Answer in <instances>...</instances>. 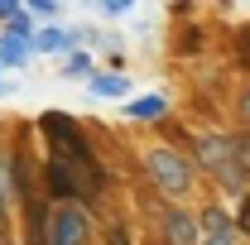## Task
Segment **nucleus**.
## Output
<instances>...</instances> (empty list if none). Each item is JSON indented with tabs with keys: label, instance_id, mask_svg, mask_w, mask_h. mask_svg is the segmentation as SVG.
<instances>
[{
	"label": "nucleus",
	"instance_id": "obj_17",
	"mask_svg": "<svg viewBox=\"0 0 250 245\" xmlns=\"http://www.w3.org/2000/svg\"><path fill=\"white\" fill-rule=\"evenodd\" d=\"M0 236H5V192H0Z\"/></svg>",
	"mask_w": 250,
	"mask_h": 245
},
{
	"label": "nucleus",
	"instance_id": "obj_1",
	"mask_svg": "<svg viewBox=\"0 0 250 245\" xmlns=\"http://www.w3.org/2000/svg\"><path fill=\"white\" fill-rule=\"evenodd\" d=\"M145 168H149V178H154V183L164 187L168 197H183L188 187H192V173H188V163H183L173 149H164V144L145 154Z\"/></svg>",
	"mask_w": 250,
	"mask_h": 245
},
{
	"label": "nucleus",
	"instance_id": "obj_2",
	"mask_svg": "<svg viewBox=\"0 0 250 245\" xmlns=\"http://www.w3.org/2000/svg\"><path fill=\"white\" fill-rule=\"evenodd\" d=\"M92 241V221L77 207H53L48 212V245H87Z\"/></svg>",
	"mask_w": 250,
	"mask_h": 245
},
{
	"label": "nucleus",
	"instance_id": "obj_6",
	"mask_svg": "<svg viewBox=\"0 0 250 245\" xmlns=\"http://www.w3.org/2000/svg\"><path fill=\"white\" fill-rule=\"evenodd\" d=\"M29 58V48H24V34H5V39H0V62H10V67H20V62Z\"/></svg>",
	"mask_w": 250,
	"mask_h": 245
},
{
	"label": "nucleus",
	"instance_id": "obj_13",
	"mask_svg": "<svg viewBox=\"0 0 250 245\" xmlns=\"http://www.w3.org/2000/svg\"><path fill=\"white\" fill-rule=\"evenodd\" d=\"M20 10H24V5H20V0H0V20H5V24H10V20H15V15H20Z\"/></svg>",
	"mask_w": 250,
	"mask_h": 245
},
{
	"label": "nucleus",
	"instance_id": "obj_12",
	"mask_svg": "<svg viewBox=\"0 0 250 245\" xmlns=\"http://www.w3.org/2000/svg\"><path fill=\"white\" fill-rule=\"evenodd\" d=\"M87 67H92V58H87V53H72V58L62 62V72H72V77H77V72H87Z\"/></svg>",
	"mask_w": 250,
	"mask_h": 245
},
{
	"label": "nucleus",
	"instance_id": "obj_9",
	"mask_svg": "<svg viewBox=\"0 0 250 245\" xmlns=\"http://www.w3.org/2000/svg\"><path fill=\"white\" fill-rule=\"evenodd\" d=\"M159 111H164V96H145V101L130 106V116H140V121H145V116H159Z\"/></svg>",
	"mask_w": 250,
	"mask_h": 245
},
{
	"label": "nucleus",
	"instance_id": "obj_14",
	"mask_svg": "<svg viewBox=\"0 0 250 245\" xmlns=\"http://www.w3.org/2000/svg\"><path fill=\"white\" fill-rule=\"evenodd\" d=\"M24 5H29V10H39V15H53V10H58V0H24Z\"/></svg>",
	"mask_w": 250,
	"mask_h": 245
},
{
	"label": "nucleus",
	"instance_id": "obj_19",
	"mask_svg": "<svg viewBox=\"0 0 250 245\" xmlns=\"http://www.w3.org/2000/svg\"><path fill=\"white\" fill-rule=\"evenodd\" d=\"M246 226H250V212H246Z\"/></svg>",
	"mask_w": 250,
	"mask_h": 245
},
{
	"label": "nucleus",
	"instance_id": "obj_8",
	"mask_svg": "<svg viewBox=\"0 0 250 245\" xmlns=\"http://www.w3.org/2000/svg\"><path fill=\"white\" fill-rule=\"evenodd\" d=\"M67 43H72V34L53 29V24H48V29H39V34H34V48H43V53H62Z\"/></svg>",
	"mask_w": 250,
	"mask_h": 245
},
{
	"label": "nucleus",
	"instance_id": "obj_18",
	"mask_svg": "<svg viewBox=\"0 0 250 245\" xmlns=\"http://www.w3.org/2000/svg\"><path fill=\"white\" fill-rule=\"evenodd\" d=\"M241 111H246V116H250V96H246V101H241Z\"/></svg>",
	"mask_w": 250,
	"mask_h": 245
},
{
	"label": "nucleus",
	"instance_id": "obj_16",
	"mask_svg": "<svg viewBox=\"0 0 250 245\" xmlns=\"http://www.w3.org/2000/svg\"><path fill=\"white\" fill-rule=\"evenodd\" d=\"M111 245H130V236H125L121 226H111Z\"/></svg>",
	"mask_w": 250,
	"mask_h": 245
},
{
	"label": "nucleus",
	"instance_id": "obj_15",
	"mask_svg": "<svg viewBox=\"0 0 250 245\" xmlns=\"http://www.w3.org/2000/svg\"><path fill=\"white\" fill-rule=\"evenodd\" d=\"M241 62H246V67H250V29L241 34Z\"/></svg>",
	"mask_w": 250,
	"mask_h": 245
},
{
	"label": "nucleus",
	"instance_id": "obj_3",
	"mask_svg": "<svg viewBox=\"0 0 250 245\" xmlns=\"http://www.w3.org/2000/svg\"><path fill=\"white\" fill-rule=\"evenodd\" d=\"M197 159H202V168L221 173L226 183L241 178V168H231V159H236V144H231V140H197Z\"/></svg>",
	"mask_w": 250,
	"mask_h": 245
},
{
	"label": "nucleus",
	"instance_id": "obj_10",
	"mask_svg": "<svg viewBox=\"0 0 250 245\" xmlns=\"http://www.w3.org/2000/svg\"><path fill=\"white\" fill-rule=\"evenodd\" d=\"M231 144H236V168H241V173H250V135H236Z\"/></svg>",
	"mask_w": 250,
	"mask_h": 245
},
{
	"label": "nucleus",
	"instance_id": "obj_4",
	"mask_svg": "<svg viewBox=\"0 0 250 245\" xmlns=\"http://www.w3.org/2000/svg\"><path fill=\"white\" fill-rule=\"evenodd\" d=\"M197 226H202L197 245H236V231H231V216L221 212V207H207Z\"/></svg>",
	"mask_w": 250,
	"mask_h": 245
},
{
	"label": "nucleus",
	"instance_id": "obj_5",
	"mask_svg": "<svg viewBox=\"0 0 250 245\" xmlns=\"http://www.w3.org/2000/svg\"><path fill=\"white\" fill-rule=\"evenodd\" d=\"M168 231H173V245H192L202 226H197L192 216H183V212H168Z\"/></svg>",
	"mask_w": 250,
	"mask_h": 245
},
{
	"label": "nucleus",
	"instance_id": "obj_7",
	"mask_svg": "<svg viewBox=\"0 0 250 245\" xmlns=\"http://www.w3.org/2000/svg\"><path fill=\"white\" fill-rule=\"evenodd\" d=\"M92 92L96 96H125V92H130V82H125L121 72H96V77H92Z\"/></svg>",
	"mask_w": 250,
	"mask_h": 245
},
{
	"label": "nucleus",
	"instance_id": "obj_11",
	"mask_svg": "<svg viewBox=\"0 0 250 245\" xmlns=\"http://www.w3.org/2000/svg\"><path fill=\"white\" fill-rule=\"evenodd\" d=\"M130 5H135V0H101V10H106L111 20H121V15H130Z\"/></svg>",
	"mask_w": 250,
	"mask_h": 245
}]
</instances>
